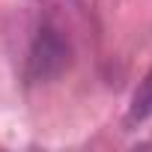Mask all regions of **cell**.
Returning <instances> with one entry per match:
<instances>
[{"label": "cell", "instance_id": "2", "mask_svg": "<svg viewBox=\"0 0 152 152\" xmlns=\"http://www.w3.org/2000/svg\"><path fill=\"white\" fill-rule=\"evenodd\" d=\"M149 116H152V69L146 72V78L140 81V87H137L134 96H131L125 122H128V125H140V122H146Z\"/></svg>", "mask_w": 152, "mask_h": 152}, {"label": "cell", "instance_id": "1", "mask_svg": "<svg viewBox=\"0 0 152 152\" xmlns=\"http://www.w3.org/2000/svg\"><path fill=\"white\" fill-rule=\"evenodd\" d=\"M69 57H72V45L63 36V30L54 27V24H42L36 30L30 54H27V72L36 81L57 78V75L69 66Z\"/></svg>", "mask_w": 152, "mask_h": 152}]
</instances>
